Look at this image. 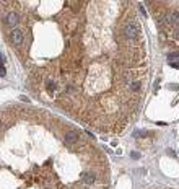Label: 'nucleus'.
I'll return each mask as SVG.
<instances>
[{
	"label": "nucleus",
	"mask_w": 179,
	"mask_h": 189,
	"mask_svg": "<svg viewBox=\"0 0 179 189\" xmlns=\"http://www.w3.org/2000/svg\"><path fill=\"white\" fill-rule=\"evenodd\" d=\"M2 18H3V26H8V28H11V30H16L18 25H21V16L18 13V10L3 11Z\"/></svg>",
	"instance_id": "nucleus-1"
},
{
	"label": "nucleus",
	"mask_w": 179,
	"mask_h": 189,
	"mask_svg": "<svg viewBox=\"0 0 179 189\" xmlns=\"http://www.w3.org/2000/svg\"><path fill=\"white\" fill-rule=\"evenodd\" d=\"M8 41L11 43V46L16 49H20L23 44H25V33H23L21 28H16V30H11L8 33Z\"/></svg>",
	"instance_id": "nucleus-2"
},
{
	"label": "nucleus",
	"mask_w": 179,
	"mask_h": 189,
	"mask_svg": "<svg viewBox=\"0 0 179 189\" xmlns=\"http://www.w3.org/2000/svg\"><path fill=\"white\" fill-rule=\"evenodd\" d=\"M176 57H179V49L174 51V52H169V54H168V60L173 62V59H176Z\"/></svg>",
	"instance_id": "nucleus-3"
},
{
	"label": "nucleus",
	"mask_w": 179,
	"mask_h": 189,
	"mask_svg": "<svg viewBox=\"0 0 179 189\" xmlns=\"http://www.w3.org/2000/svg\"><path fill=\"white\" fill-rule=\"evenodd\" d=\"M0 75H2V77H7V68H5V67H2V70H0Z\"/></svg>",
	"instance_id": "nucleus-4"
},
{
	"label": "nucleus",
	"mask_w": 179,
	"mask_h": 189,
	"mask_svg": "<svg viewBox=\"0 0 179 189\" xmlns=\"http://www.w3.org/2000/svg\"><path fill=\"white\" fill-rule=\"evenodd\" d=\"M171 65H173V67H176V68H179V60H173V62H171Z\"/></svg>",
	"instance_id": "nucleus-5"
},
{
	"label": "nucleus",
	"mask_w": 179,
	"mask_h": 189,
	"mask_svg": "<svg viewBox=\"0 0 179 189\" xmlns=\"http://www.w3.org/2000/svg\"><path fill=\"white\" fill-rule=\"evenodd\" d=\"M138 157H140V155H138L137 152H132V158H138Z\"/></svg>",
	"instance_id": "nucleus-6"
},
{
	"label": "nucleus",
	"mask_w": 179,
	"mask_h": 189,
	"mask_svg": "<svg viewBox=\"0 0 179 189\" xmlns=\"http://www.w3.org/2000/svg\"><path fill=\"white\" fill-rule=\"evenodd\" d=\"M174 38H176L177 41H179V30H176V31H174Z\"/></svg>",
	"instance_id": "nucleus-7"
},
{
	"label": "nucleus",
	"mask_w": 179,
	"mask_h": 189,
	"mask_svg": "<svg viewBox=\"0 0 179 189\" xmlns=\"http://www.w3.org/2000/svg\"><path fill=\"white\" fill-rule=\"evenodd\" d=\"M21 101H23V103H28V101H30V100H28L26 96H21Z\"/></svg>",
	"instance_id": "nucleus-8"
}]
</instances>
